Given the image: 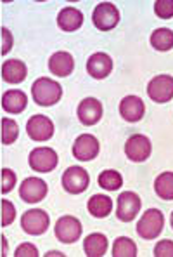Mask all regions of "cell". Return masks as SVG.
Here are the masks:
<instances>
[{"instance_id":"cell-15","label":"cell","mask_w":173,"mask_h":257,"mask_svg":"<svg viewBox=\"0 0 173 257\" xmlns=\"http://www.w3.org/2000/svg\"><path fill=\"white\" fill-rule=\"evenodd\" d=\"M102 118V104L96 97H86L78 104V120L84 125H96Z\"/></svg>"},{"instance_id":"cell-33","label":"cell","mask_w":173,"mask_h":257,"mask_svg":"<svg viewBox=\"0 0 173 257\" xmlns=\"http://www.w3.org/2000/svg\"><path fill=\"white\" fill-rule=\"evenodd\" d=\"M0 33H2V56H6L12 49V35H10V32L6 26L0 30Z\"/></svg>"},{"instance_id":"cell-10","label":"cell","mask_w":173,"mask_h":257,"mask_svg":"<svg viewBox=\"0 0 173 257\" xmlns=\"http://www.w3.org/2000/svg\"><path fill=\"white\" fill-rule=\"evenodd\" d=\"M151 141L144 134H134L125 143V153L132 162H146L151 157Z\"/></svg>"},{"instance_id":"cell-28","label":"cell","mask_w":173,"mask_h":257,"mask_svg":"<svg viewBox=\"0 0 173 257\" xmlns=\"http://www.w3.org/2000/svg\"><path fill=\"white\" fill-rule=\"evenodd\" d=\"M154 13L161 20H170V18H173V0H158V2H154Z\"/></svg>"},{"instance_id":"cell-25","label":"cell","mask_w":173,"mask_h":257,"mask_svg":"<svg viewBox=\"0 0 173 257\" xmlns=\"http://www.w3.org/2000/svg\"><path fill=\"white\" fill-rule=\"evenodd\" d=\"M97 183H99V186L104 188V190L116 191L123 186V177L118 171H104L99 174Z\"/></svg>"},{"instance_id":"cell-12","label":"cell","mask_w":173,"mask_h":257,"mask_svg":"<svg viewBox=\"0 0 173 257\" xmlns=\"http://www.w3.org/2000/svg\"><path fill=\"white\" fill-rule=\"evenodd\" d=\"M26 132L33 141H48L54 136V123L45 115H33L26 123Z\"/></svg>"},{"instance_id":"cell-17","label":"cell","mask_w":173,"mask_h":257,"mask_svg":"<svg viewBox=\"0 0 173 257\" xmlns=\"http://www.w3.org/2000/svg\"><path fill=\"white\" fill-rule=\"evenodd\" d=\"M48 70L50 73H54L56 77H68V75L73 73L74 70V59L70 52L59 51L54 52L48 59Z\"/></svg>"},{"instance_id":"cell-20","label":"cell","mask_w":173,"mask_h":257,"mask_svg":"<svg viewBox=\"0 0 173 257\" xmlns=\"http://www.w3.org/2000/svg\"><path fill=\"white\" fill-rule=\"evenodd\" d=\"M26 104H28V97H26V94L22 90L12 89V90H7L2 96V108L7 113H12V115L21 113L26 108Z\"/></svg>"},{"instance_id":"cell-9","label":"cell","mask_w":173,"mask_h":257,"mask_svg":"<svg viewBox=\"0 0 173 257\" xmlns=\"http://www.w3.org/2000/svg\"><path fill=\"white\" fill-rule=\"evenodd\" d=\"M30 167L36 172H50L58 167V153L52 148H35L28 157Z\"/></svg>"},{"instance_id":"cell-1","label":"cell","mask_w":173,"mask_h":257,"mask_svg":"<svg viewBox=\"0 0 173 257\" xmlns=\"http://www.w3.org/2000/svg\"><path fill=\"white\" fill-rule=\"evenodd\" d=\"M33 99L40 106H54L62 97V87L52 78H38L32 85Z\"/></svg>"},{"instance_id":"cell-30","label":"cell","mask_w":173,"mask_h":257,"mask_svg":"<svg viewBox=\"0 0 173 257\" xmlns=\"http://www.w3.org/2000/svg\"><path fill=\"white\" fill-rule=\"evenodd\" d=\"M0 207H2V226L12 224V221L16 219V207H14V203L9 202L7 198H4L0 202Z\"/></svg>"},{"instance_id":"cell-11","label":"cell","mask_w":173,"mask_h":257,"mask_svg":"<svg viewBox=\"0 0 173 257\" xmlns=\"http://www.w3.org/2000/svg\"><path fill=\"white\" fill-rule=\"evenodd\" d=\"M99 141L92 134H82L73 145V157L80 162H90L99 155Z\"/></svg>"},{"instance_id":"cell-19","label":"cell","mask_w":173,"mask_h":257,"mask_svg":"<svg viewBox=\"0 0 173 257\" xmlns=\"http://www.w3.org/2000/svg\"><path fill=\"white\" fill-rule=\"evenodd\" d=\"M84 25V14L74 7H64L58 14V26L62 32H76Z\"/></svg>"},{"instance_id":"cell-35","label":"cell","mask_w":173,"mask_h":257,"mask_svg":"<svg viewBox=\"0 0 173 257\" xmlns=\"http://www.w3.org/2000/svg\"><path fill=\"white\" fill-rule=\"evenodd\" d=\"M48 255H64V254H61V252H58V250H52V252H48L47 257H48Z\"/></svg>"},{"instance_id":"cell-22","label":"cell","mask_w":173,"mask_h":257,"mask_svg":"<svg viewBox=\"0 0 173 257\" xmlns=\"http://www.w3.org/2000/svg\"><path fill=\"white\" fill-rule=\"evenodd\" d=\"M86 209H88L90 215H94V217H97V219H104L111 214L112 200L109 198L108 195H100L99 193V195H94L92 198L88 200Z\"/></svg>"},{"instance_id":"cell-3","label":"cell","mask_w":173,"mask_h":257,"mask_svg":"<svg viewBox=\"0 0 173 257\" xmlns=\"http://www.w3.org/2000/svg\"><path fill=\"white\" fill-rule=\"evenodd\" d=\"M48 224H50V217L48 214L42 209H32L26 210L24 214L21 215V228L24 233L28 235H44L48 229Z\"/></svg>"},{"instance_id":"cell-4","label":"cell","mask_w":173,"mask_h":257,"mask_svg":"<svg viewBox=\"0 0 173 257\" xmlns=\"http://www.w3.org/2000/svg\"><path fill=\"white\" fill-rule=\"evenodd\" d=\"M92 21L96 25L97 30L100 32H109L120 23V11L114 4L111 2H102L99 6H96L92 13Z\"/></svg>"},{"instance_id":"cell-34","label":"cell","mask_w":173,"mask_h":257,"mask_svg":"<svg viewBox=\"0 0 173 257\" xmlns=\"http://www.w3.org/2000/svg\"><path fill=\"white\" fill-rule=\"evenodd\" d=\"M7 252V243H6V236L2 235V255H6Z\"/></svg>"},{"instance_id":"cell-23","label":"cell","mask_w":173,"mask_h":257,"mask_svg":"<svg viewBox=\"0 0 173 257\" xmlns=\"http://www.w3.org/2000/svg\"><path fill=\"white\" fill-rule=\"evenodd\" d=\"M151 45L156 51L166 52L173 47V32L170 28H158L151 35Z\"/></svg>"},{"instance_id":"cell-31","label":"cell","mask_w":173,"mask_h":257,"mask_svg":"<svg viewBox=\"0 0 173 257\" xmlns=\"http://www.w3.org/2000/svg\"><path fill=\"white\" fill-rule=\"evenodd\" d=\"M154 255L156 257H173V241L172 240H161L154 247Z\"/></svg>"},{"instance_id":"cell-8","label":"cell","mask_w":173,"mask_h":257,"mask_svg":"<svg viewBox=\"0 0 173 257\" xmlns=\"http://www.w3.org/2000/svg\"><path fill=\"white\" fill-rule=\"evenodd\" d=\"M62 188L68 193L80 195L84 193L90 184V176L84 167H70L62 174Z\"/></svg>"},{"instance_id":"cell-27","label":"cell","mask_w":173,"mask_h":257,"mask_svg":"<svg viewBox=\"0 0 173 257\" xmlns=\"http://www.w3.org/2000/svg\"><path fill=\"white\" fill-rule=\"evenodd\" d=\"M20 136V125L12 118H2V143L6 146L12 145Z\"/></svg>"},{"instance_id":"cell-36","label":"cell","mask_w":173,"mask_h":257,"mask_svg":"<svg viewBox=\"0 0 173 257\" xmlns=\"http://www.w3.org/2000/svg\"><path fill=\"white\" fill-rule=\"evenodd\" d=\"M172 228H173V212H172Z\"/></svg>"},{"instance_id":"cell-2","label":"cell","mask_w":173,"mask_h":257,"mask_svg":"<svg viewBox=\"0 0 173 257\" xmlns=\"http://www.w3.org/2000/svg\"><path fill=\"white\" fill-rule=\"evenodd\" d=\"M163 226H164L163 212L158 209H149L146 210L144 215L140 217V221L137 222V233L144 240H154V238L161 235Z\"/></svg>"},{"instance_id":"cell-29","label":"cell","mask_w":173,"mask_h":257,"mask_svg":"<svg viewBox=\"0 0 173 257\" xmlns=\"http://www.w3.org/2000/svg\"><path fill=\"white\" fill-rule=\"evenodd\" d=\"M0 177H2V186H0V191H2L4 195H7V193H10L14 190L18 177H16V174H14V171H10V169H2Z\"/></svg>"},{"instance_id":"cell-6","label":"cell","mask_w":173,"mask_h":257,"mask_svg":"<svg viewBox=\"0 0 173 257\" xmlns=\"http://www.w3.org/2000/svg\"><path fill=\"white\" fill-rule=\"evenodd\" d=\"M140 198L137 193L132 191H123L118 196V203H116V217L123 222H130L137 217V214L140 212Z\"/></svg>"},{"instance_id":"cell-21","label":"cell","mask_w":173,"mask_h":257,"mask_svg":"<svg viewBox=\"0 0 173 257\" xmlns=\"http://www.w3.org/2000/svg\"><path fill=\"white\" fill-rule=\"evenodd\" d=\"M85 255L88 257H102L108 252V238L102 233H92L84 241Z\"/></svg>"},{"instance_id":"cell-13","label":"cell","mask_w":173,"mask_h":257,"mask_svg":"<svg viewBox=\"0 0 173 257\" xmlns=\"http://www.w3.org/2000/svg\"><path fill=\"white\" fill-rule=\"evenodd\" d=\"M47 183L38 177H26L21 183L20 196L26 203H38L47 196Z\"/></svg>"},{"instance_id":"cell-24","label":"cell","mask_w":173,"mask_h":257,"mask_svg":"<svg viewBox=\"0 0 173 257\" xmlns=\"http://www.w3.org/2000/svg\"><path fill=\"white\" fill-rule=\"evenodd\" d=\"M154 191L160 198L173 200V172H163L154 181Z\"/></svg>"},{"instance_id":"cell-32","label":"cell","mask_w":173,"mask_h":257,"mask_svg":"<svg viewBox=\"0 0 173 257\" xmlns=\"http://www.w3.org/2000/svg\"><path fill=\"white\" fill-rule=\"evenodd\" d=\"M16 257H36L38 255V250L33 243H21L20 247L16 248Z\"/></svg>"},{"instance_id":"cell-26","label":"cell","mask_w":173,"mask_h":257,"mask_svg":"<svg viewBox=\"0 0 173 257\" xmlns=\"http://www.w3.org/2000/svg\"><path fill=\"white\" fill-rule=\"evenodd\" d=\"M112 255L114 257H135L137 255V245L128 236H120L112 245Z\"/></svg>"},{"instance_id":"cell-14","label":"cell","mask_w":173,"mask_h":257,"mask_svg":"<svg viewBox=\"0 0 173 257\" xmlns=\"http://www.w3.org/2000/svg\"><path fill=\"white\" fill-rule=\"evenodd\" d=\"M112 71V59L104 52H96L86 61V73L96 80H104Z\"/></svg>"},{"instance_id":"cell-16","label":"cell","mask_w":173,"mask_h":257,"mask_svg":"<svg viewBox=\"0 0 173 257\" xmlns=\"http://www.w3.org/2000/svg\"><path fill=\"white\" fill-rule=\"evenodd\" d=\"M120 115L126 122H138L146 115V104L138 96H126L120 103Z\"/></svg>"},{"instance_id":"cell-18","label":"cell","mask_w":173,"mask_h":257,"mask_svg":"<svg viewBox=\"0 0 173 257\" xmlns=\"http://www.w3.org/2000/svg\"><path fill=\"white\" fill-rule=\"evenodd\" d=\"M28 75V68L21 59H7L2 64V78L7 84H21Z\"/></svg>"},{"instance_id":"cell-5","label":"cell","mask_w":173,"mask_h":257,"mask_svg":"<svg viewBox=\"0 0 173 257\" xmlns=\"http://www.w3.org/2000/svg\"><path fill=\"white\" fill-rule=\"evenodd\" d=\"M82 222L73 215H62L54 226V233L61 243H74L82 236Z\"/></svg>"},{"instance_id":"cell-7","label":"cell","mask_w":173,"mask_h":257,"mask_svg":"<svg viewBox=\"0 0 173 257\" xmlns=\"http://www.w3.org/2000/svg\"><path fill=\"white\" fill-rule=\"evenodd\" d=\"M148 96L154 103H168L173 99V77L158 75L148 84Z\"/></svg>"}]
</instances>
